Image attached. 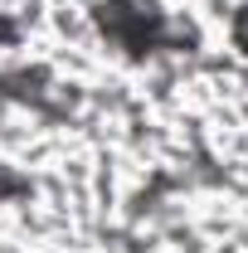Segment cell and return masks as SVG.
<instances>
[{
	"instance_id": "7a4b0ae2",
	"label": "cell",
	"mask_w": 248,
	"mask_h": 253,
	"mask_svg": "<svg viewBox=\"0 0 248 253\" xmlns=\"http://www.w3.org/2000/svg\"><path fill=\"white\" fill-rule=\"evenodd\" d=\"M234 34H239V44H244V49H248V10H244V15H239V25H234Z\"/></svg>"
},
{
	"instance_id": "6da1fadb",
	"label": "cell",
	"mask_w": 248,
	"mask_h": 253,
	"mask_svg": "<svg viewBox=\"0 0 248 253\" xmlns=\"http://www.w3.org/2000/svg\"><path fill=\"white\" fill-rule=\"evenodd\" d=\"M97 25H102V34H112L131 54H146L151 44H161L170 34L156 0H102L97 5Z\"/></svg>"
}]
</instances>
